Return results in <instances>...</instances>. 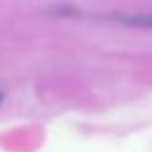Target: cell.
Wrapping results in <instances>:
<instances>
[{"instance_id":"cell-1","label":"cell","mask_w":152,"mask_h":152,"mask_svg":"<svg viewBox=\"0 0 152 152\" xmlns=\"http://www.w3.org/2000/svg\"><path fill=\"white\" fill-rule=\"evenodd\" d=\"M0 102H2V93H0Z\"/></svg>"}]
</instances>
